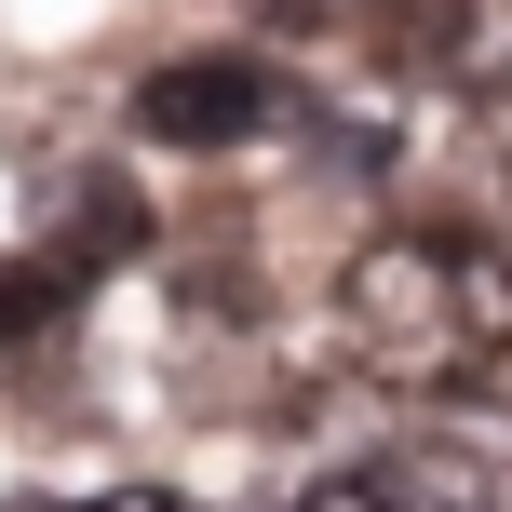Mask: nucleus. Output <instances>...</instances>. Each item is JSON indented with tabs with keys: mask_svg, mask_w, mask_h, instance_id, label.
Wrapping results in <instances>:
<instances>
[{
	"mask_svg": "<svg viewBox=\"0 0 512 512\" xmlns=\"http://www.w3.org/2000/svg\"><path fill=\"white\" fill-rule=\"evenodd\" d=\"M391 486H418L432 512H512V405L486 391H432V405L391 432Z\"/></svg>",
	"mask_w": 512,
	"mask_h": 512,
	"instance_id": "obj_2",
	"label": "nucleus"
},
{
	"mask_svg": "<svg viewBox=\"0 0 512 512\" xmlns=\"http://www.w3.org/2000/svg\"><path fill=\"white\" fill-rule=\"evenodd\" d=\"M310 512H432V499H418V486H391V472L364 459V472H337V486H310Z\"/></svg>",
	"mask_w": 512,
	"mask_h": 512,
	"instance_id": "obj_4",
	"label": "nucleus"
},
{
	"mask_svg": "<svg viewBox=\"0 0 512 512\" xmlns=\"http://www.w3.org/2000/svg\"><path fill=\"white\" fill-rule=\"evenodd\" d=\"M135 122H149L162 149H243V135L283 122V81L256 68V54H176V68L135 81Z\"/></svg>",
	"mask_w": 512,
	"mask_h": 512,
	"instance_id": "obj_3",
	"label": "nucleus"
},
{
	"mask_svg": "<svg viewBox=\"0 0 512 512\" xmlns=\"http://www.w3.org/2000/svg\"><path fill=\"white\" fill-rule=\"evenodd\" d=\"M54 297H68V283H54L41 256H0V337H27V324H41Z\"/></svg>",
	"mask_w": 512,
	"mask_h": 512,
	"instance_id": "obj_5",
	"label": "nucleus"
},
{
	"mask_svg": "<svg viewBox=\"0 0 512 512\" xmlns=\"http://www.w3.org/2000/svg\"><path fill=\"white\" fill-rule=\"evenodd\" d=\"M81 512H203V499H176V486H108V499H81Z\"/></svg>",
	"mask_w": 512,
	"mask_h": 512,
	"instance_id": "obj_6",
	"label": "nucleus"
},
{
	"mask_svg": "<svg viewBox=\"0 0 512 512\" xmlns=\"http://www.w3.org/2000/svg\"><path fill=\"white\" fill-rule=\"evenodd\" d=\"M337 337H351L364 378L391 391H472L512 364V243L486 230H364L337 270Z\"/></svg>",
	"mask_w": 512,
	"mask_h": 512,
	"instance_id": "obj_1",
	"label": "nucleus"
}]
</instances>
